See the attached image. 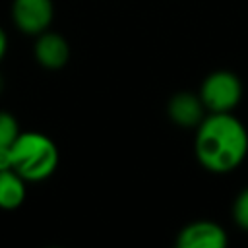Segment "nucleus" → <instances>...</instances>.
<instances>
[{
  "label": "nucleus",
  "mask_w": 248,
  "mask_h": 248,
  "mask_svg": "<svg viewBox=\"0 0 248 248\" xmlns=\"http://www.w3.org/2000/svg\"><path fill=\"white\" fill-rule=\"evenodd\" d=\"M227 232L215 221H192L176 234L178 248H223L227 246Z\"/></svg>",
  "instance_id": "39448f33"
},
{
  "label": "nucleus",
  "mask_w": 248,
  "mask_h": 248,
  "mask_svg": "<svg viewBox=\"0 0 248 248\" xmlns=\"http://www.w3.org/2000/svg\"><path fill=\"white\" fill-rule=\"evenodd\" d=\"M35 58L46 70H60L66 66V62L70 58V45L60 33L46 29L37 35Z\"/></svg>",
  "instance_id": "0eeeda50"
},
{
  "label": "nucleus",
  "mask_w": 248,
  "mask_h": 248,
  "mask_svg": "<svg viewBox=\"0 0 248 248\" xmlns=\"http://www.w3.org/2000/svg\"><path fill=\"white\" fill-rule=\"evenodd\" d=\"M232 219L236 223V227H240L242 231L248 232V186L238 192V196L234 198L232 203Z\"/></svg>",
  "instance_id": "9d476101"
},
{
  "label": "nucleus",
  "mask_w": 248,
  "mask_h": 248,
  "mask_svg": "<svg viewBox=\"0 0 248 248\" xmlns=\"http://www.w3.org/2000/svg\"><path fill=\"white\" fill-rule=\"evenodd\" d=\"M0 91H2V76H0Z\"/></svg>",
  "instance_id": "ddd939ff"
},
{
  "label": "nucleus",
  "mask_w": 248,
  "mask_h": 248,
  "mask_svg": "<svg viewBox=\"0 0 248 248\" xmlns=\"http://www.w3.org/2000/svg\"><path fill=\"white\" fill-rule=\"evenodd\" d=\"M25 178L14 169L0 170V209H17L27 196Z\"/></svg>",
  "instance_id": "6e6552de"
},
{
  "label": "nucleus",
  "mask_w": 248,
  "mask_h": 248,
  "mask_svg": "<svg viewBox=\"0 0 248 248\" xmlns=\"http://www.w3.org/2000/svg\"><path fill=\"white\" fill-rule=\"evenodd\" d=\"M12 155L14 170L31 182L48 178L60 161L56 143L41 132H19L12 143Z\"/></svg>",
  "instance_id": "f03ea898"
},
{
  "label": "nucleus",
  "mask_w": 248,
  "mask_h": 248,
  "mask_svg": "<svg viewBox=\"0 0 248 248\" xmlns=\"http://www.w3.org/2000/svg\"><path fill=\"white\" fill-rule=\"evenodd\" d=\"M194 153L205 170L227 174L246 159L248 132L232 112H209L196 126Z\"/></svg>",
  "instance_id": "f257e3e1"
},
{
  "label": "nucleus",
  "mask_w": 248,
  "mask_h": 248,
  "mask_svg": "<svg viewBox=\"0 0 248 248\" xmlns=\"http://www.w3.org/2000/svg\"><path fill=\"white\" fill-rule=\"evenodd\" d=\"M6 50H8V37H6V33H4V29L0 27V60L4 58V54H6Z\"/></svg>",
  "instance_id": "f8f14e48"
},
{
  "label": "nucleus",
  "mask_w": 248,
  "mask_h": 248,
  "mask_svg": "<svg viewBox=\"0 0 248 248\" xmlns=\"http://www.w3.org/2000/svg\"><path fill=\"white\" fill-rule=\"evenodd\" d=\"M198 95L207 112H232L242 99V81L234 72L215 70L205 76Z\"/></svg>",
  "instance_id": "7ed1b4c3"
},
{
  "label": "nucleus",
  "mask_w": 248,
  "mask_h": 248,
  "mask_svg": "<svg viewBox=\"0 0 248 248\" xmlns=\"http://www.w3.org/2000/svg\"><path fill=\"white\" fill-rule=\"evenodd\" d=\"M167 112H169V118L176 126L196 128L205 116V107H203L200 95H196L192 91H178L169 99Z\"/></svg>",
  "instance_id": "423d86ee"
},
{
  "label": "nucleus",
  "mask_w": 248,
  "mask_h": 248,
  "mask_svg": "<svg viewBox=\"0 0 248 248\" xmlns=\"http://www.w3.org/2000/svg\"><path fill=\"white\" fill-rule=\"evenodd\" d=\"M19 136V126L14 114L0 110V145H12Z\"/></svg>",
  "instance_id": "1a4fd4ad"
},
{
  "label": "nucleus",
  "mask_w": 248,
  "mask_h": 248,
  "mask_svg": "<svg viewBox=\"0 0 248 248\" xmlns=\"http://www.w3.org/2000/svg\"><path fill=\"white\" fill-rule=\"evenodd\" d=\"M14 169V155L12 145H0V170Z\"/></svg>",
  "instance_id": "9b49d317"
},
{
  "label": "nucleus",
  "mask_w": 248,
  "mask_h": 248,
  "mask_svg": "<svg viewBox=\"0 0 248 248\" xmlns=\"http://www.w3.org/2000/svg\"><path fill=\"white\" fill-rule=\"evenodd\" d=\"M12 17L21 33L37 37L50 27L54 17V4L52 0H14Z\"/></svg>",
  "instance_id": "20e7f679"
}]
</instances>
